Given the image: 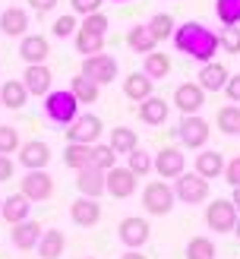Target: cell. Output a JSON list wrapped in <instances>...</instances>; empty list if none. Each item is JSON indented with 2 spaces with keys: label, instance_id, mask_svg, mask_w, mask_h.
Wrapping results in <instances>:
<instances>
[{
  "label": "cell",
  "instance_id": "obj_20",
  "mask_svg": "<svg viewBox=\"0 0 240 259\" xmlns=\"http://www.w3.org/2000/svg\"><path fill=\"white\" fill-rule=\"evenodd\" d=\"M0 215H4V222H10V225L29 222L32 218V199H25L22 193H13V196H7L4 205H0Z\"/></svg>",
  "mask_w": 240,
  "mask_h": 259
},
{
  "label": "cell",
  "instance_id": "obj_43",
  "mask_svg": "<svg viewBox=\"0 0 240 259\" xmlns=\"http://www.w3.org/2000/svg\"><path fill=\"white\" fill-rule=\"evenodd\" d=\"M79 25H82V29H92V32H98V35H108V25H111V22H108V16H105V13L98 10V13H92V16H82V22H79Z\"/></svg>",
  "mask_w": 240,
  "mask_h": 259
},
{
  "label": "cell",
  "instance_id": "obj_6",
  "mask_svg": "<svg viewBox=\"0 0 240 259\" xmlns=\"http://www.w3.org/2000/svg\"><path fill=\"white\" fill-rule=\"evenodd\" d=\"M209 120H202L199 114H183V120L177 123V136L186 149H206L209 142Z\"/></svg>",
  "mask_w": 240,
  "mask_h": 259
},
{
  "label": "cell",
  "instance_id": "obj_36",
  "mask_svg": "<svg viewBox=\"0 0 240 259\" xmlns=\"http://www.w3.org/2000/svg\"><path fill=\"white\" fill-rule=\"evenodd\" d=\"M146 25L152 29V35H155L158 41H164V38H174V29H177V22H174L171 13H155V16H152Z\"/></svg>",
  "mask_w": 240,
  "mask_h": 259
},
{
  "label": "cell",
  "instance_id": "obj_19",
  "mask_svg": "<svg viewBox=\"0 0 240 259\" xmlns=\"http://www.w3.org/2000/svg\"><path fill=\"white\" fill-rule=\"evenodd\" d=\"M51 54V45L44 35H22L19 38V57L25 60V67L29 63H44Z\"/></svg>",
  "mask_w": 240,
  "mask_h": 259
},
{
  "label": "cell",
  "instance_id": "obj_2",
  "mask_svg": "<svg viewBox=\"0 0 240 259\" xmlns=\"http://www.w3.org/2000/svg\"><path fill=\"white\" fill-rule=\"evenodd\" d=\"M44 117L54 126L67 130L76 117H79V101H76V95L70 89H51L44 95Z\"/></svg>",
  "mask_w": 240,
  "mask_h": 259
},
{
  "label": "cell",
  "instance_id": "obj_23",
  "mask_svg": "<svg viewBox=\"0 0 240 259\" xmlns=\"http://www.w3.org/2000/svg\"><path fill=\"white\" fill-rule=\"evenodd\" d=\"M70 218H73L79 228H92V225H98V218H101V205H98V199L79 196V199L70 205Z\"/></svg>",
  "mask_w": 240,
  "mask_h": 259
},
{
  "label": "cell",
  "instance_id": "obj_18",
  "mask_svg": "<svg viewBox=\"0 0 240 259\" xmlns=\"http://www.w3.org/2000/svg\"><path fill=\"white\" fill-rule=\"evenodd\" d=\"M41 234H44L41 225L29 218V222L13 225V231H10V243H13L16 250H35V247H38V240H41Z\"/></svg>",
  "mask_w": 240,
  "mask_h": 259
},
{
  "label": "cell",
  "instance_id": "obj_9",
  "mask_svg": "<svg viewBox=\"0 0 240 259\" xmlns=\"http://www.w3.org/2000/svg\"><path fill=\"white\" fill-rule=\"evenodd\" d=\"M152 234V228L146 218H139V215H130V218H123V222L117 225V237L126 250H139V247H146V240Z\"/></svg>",
  "mask_w": 240,
  "mask_h": 259
},
{
  "label": "cell",
  "instance_id": "obj_29",
  "mask_svg": "<svg viewBox=\"0 0 240 259\" xmlns=\"http://www.w3.org/2000/svg\"><path fill=\"white\" fill-rule=\"evenodd\" d=\"M70 92L76 95V101H79V105H95L98 95H101V85H98L95 79H88V76L76 73L73 79H70Z\"/></svg>",
  "mask_w": 240,
  "mask_h": 259
},
{
  "label": "cell",
  "instance_id": "obj_30",
  "mask_svg": "<svg viewBox=\"0 0 240 259\" xmlns=\"http://www.w3.org/2000/svg\"><path fill=\"white\" fill-rule=\"evenodd\" d=\"M63 164L73 167V171L88 167L92 164V146H85V142H67V149H63Z\"/></svg>",
  "mask_w": 240,
  "mask_h": 259
},
{
  "label": "cell",
  "instance_id": "obj_24",
  "mask_svg": "<svg viewBox=\"0 0 240 259\" xmlns=\"http://www.w3.org/2000/svg\"><path fill=\"white\" fill-rule=\"evenodd\" d=\"M224 155L221 152H215V149H202L196 155V174L199 177H206V180H215V177H221L224 174Z\"/></svg>",
  "mask_w": 240,
  "mask_h": 259
},
{
  "label": "cell",
  "instance_id": "obj_26",
  "mask_svg": "<svg viewBox=\"0 0 240 259\" xmlns=\"http://www.w3.org/2000/svg\"><path fill=\"white\" fill-rule=\"evenodd\" d=\"M123 95L139 105V101H146V98L155 95V82H152L146 73H130V76L123 79Z\"/></svg>",
  "mask_w": 240,
  "mask_h": 259
},
{
  "label": "cell",
  "instance_id": "obj_40",
  "mask_svg": "<svg viewBox=\"0 0 240 259\" xmlns=\"http://www.w3.org/2000/svg\"><path fill=\"white\" fill-rule=\"evenodd\" d=\"M218 48L224 54H240V29L237 25H224L218 35Z\"/></svg>",
  "mask_w": 240,
  "mask_h": 259
},
{
  "label": "cell",
  "instance_id": "obj_28",
  "mask_svg": "<svg viewBox=\"0 0 240 259\" xmlns=\"http://www.w3.org/2000/svg\"><path fill=\"white\" fill-rule=\"evenodd\" d=\"M63 250H67V237H63V231L47 228L41 234V240H38V256H41V259H60Z\"/></svg>",
  "mask_w": 240,
  "mask_h": 259
},
{
  "label": "cell",
  "instance_id": "obj_3",
  "mask_svg": "<svg viewBox=\"0 0 240 259\" xmlns=\"http://www.w3.org/2000/svg\"><path fill=\"white\" fill-rule=\"evenodd\" d=\"M237 205L231 199H215L212 205H206V225L215 234H234L237 228Z\"/></svg>",
  "mask_w": 240,
  "mask_h": 259
},
{
  "label": "cell",
  "instance_id": "obj_10",
  "mask_svg": "<svg viewBox=\"0 0 240 259\" xmlns=\"http://www.w3.org/2000/svg\"><path fill=\"white\" fill-rule=\"evenodd\" d=\"M183 171H186V155H183L180 149L168 146V149H161V152L155 155V174H158L161 180H177Z\"/></svg>",
  "mask_w": 240,
  "mask_h": 259
},
{
  "label": "cell",
  "instance_id": "obj_53",
  "mask_svg": "<svg viewBox=\"0 0 240 259\" xmlns=\"http://www.w3.org/2000/svg\"><path fill=\"white\" fill-rule=\"evenodd\" d=\"M0 205H4V196H0Z\"/></svg>",
  "mask_w": 240,
  "mask_h": 259
},
{
  "label": "cell",
  "instance_id": "obj_1",
  "mask_svg": "<svg viewBox=\"0 0 240 259\" xmlns=\"http://www.w3.org/2000/svg\"><path fill=\"white\" fill-rule=\"evenodd\" d=\"M174 48L196 63H209V60H215V51H218V35L206 29L202 22L186 19L174 29Z\"/></svg>",
  "mask_w": 240,
  "mask_h": 259
},
{
  "label": "cell",
  "instance_id": "obj_22",
  "mask_svg": "<svg viewBox=\"0 0 240 259\" xmlns=\"http://www.w3.org/2000/svg\"><path fill=\"white\" fill-rule=\"evenodd\" d=\"M25 29H29V13H25L22 7H7L4 13H0V32L4 35L22 38V35H29Z\"/></svg>",
  "mask_w": 240,
  "mask_h": 259
},
{
  "label": "cell",
  "instance_id": "obj_15",
  "mask_svg": "<svg viewBox=\"0 0 240 259\" xmlns=\"http://www.w3.org/2000/svg\"><path fill=\"white\" fill-rule=\"evenodd\" d=\"M105 171H98L95 164H88V167H82V171H76V190L82 193V196H88V199H98L101 193H108V187H105Z\"/></svg>",
  "mask_w": 240,
  "mask_h": 259
},
{
  "label": "cell",
  "instance_id": "obj_8",
  "mask_svg": "<svg viewBox=\"0 0 240 259\" xmlns=\"http://www.w3.org/2000/svg\"><path fill=\"white\" fill-rule=\"evenodd\" d=\"M117 57L111 54H92V57H82V76H88V79H95L98 85L105 82H114V76H117Z\"/></svg>",
  "mask_w": 240,
  "mask_h": 259
},
{
  "label": "cell",
  "instance_id": "obj_14",
  "mask_svg": "<svg viewBox=\"0 0 240 259\" xmlns=\"http://www.w3.org/2000/svg\"><path fill=\"white\" fill-rule=\"evenodd\" d=\"M105 187L114 199H126V196L136 193V174L130 167H111L108 177H105Z\"/></svg>",
  "mask_w": 240,
  "mask_h": 259
},
{
  "label": "cell",
  "instance_id": "obj_44",
  "mask_svg": "<svg viewBox=\"0 0 240 259\" xmlns=\"http://www.w3.org/2000/svg\"><path fill=\"white\" fill-rule=\"evenodd\" d=\"M70 7L76 16H92V13L101 10V0H70Z\"/></svg>",
  "mask_w": 240,
  "mask_h": 259
},
{
  "label": "cell",
  "instance_id": "obj_17",
  "mask_svg": "<svg viewBox=\"0 0 240 259\" xmlns=\"http://www.w3.org/2000/svg\"><path fill=\"white\" fill-rule=\"evenodd\" d=\"M22 82H25V89H29V95H47L54 76H51L47 63H29L25 73H22Z\"/></svg>",
  "mask_w": 240,
  "mask_h": 259
},
{
  "label": "cell",
  "instance_id": "obj_11",
  "mask_svg": "<svg viewBox=\"0 0 240 259\" xmlns=\"http://www.w3.org/2000/svg\"><path fill=\"white\" fill-rule=\"evenodd\" d=\"M206 105V89L199 82H180L174 89V108L183 114H199Z\"/></svg>",
  "mask_w": 240,
  "mask_h": 259
},
{
  "label": "cell",
  "instance_id": "obj_4",
  "mask_svg": "<svg viewBox=\"0 0 240 259\" xmlns=\"http://www.w3.org/2000/svg\"><path fill=\"white\" fill-rule=\"evenodd\" d=\"M174 196L180 199V202H186V205H199V202H206L209 199V180L206 177H199L196 171L193 174H180L174 180Z\"/></svg>",
  "mask_w": 240,
  "mask_h": 259
},
{
  "label": "cell",
  "instance_id": "obj_5",
  "mask_svg": "<svg viewBox=\"0 0 240 259\" xmlns=\"http://www.w3.org/2000/svg\"><path fill=\"white\" fill-rule=\"evenodd\" d=\"M174 187H168L164 180H152V184L142 190V205H146V212L149 215H168L174 209Z\"/></svg>",
  "mask_w": 240,
  "mask_h": 259
},
{
  "label": "cell",
  "instance_id": "obj_51",
  "mask_svg": "<svg viewBox=\"0 0 240 259\" xmlns=\"http://www.w3.org/2000/svg\"><path fill=\"white\" fill-rule=\"evenodd\" d=\"M234 234H237V240H240V218H237V228H234Z\"/></svg>",
  "mask_w": 240,
  "mask_h": 259
},
{
  "label": "cell",
  "instance_id": "obj_39",
  "mask_svg": "<svg viewBox=\"0 0 240 259\" xmlns=\"http://www.w3.org/2000/svg\"><path fill=\"white\" fill-rule=\"evenodd\" d=\"M186 259H215V243L209 237H193L186 243Z\"/></svg>",
  "mask_w": 240,
  "mask_h": 259
},
{
  "label": "cell",
  "instance_id": "obj_32",
  "mask_svg": "<svg viewBox=\"0 0 240 259\" xmlns=\"http://www.w3.org/2000/svg\"><path fill=\"white\" fill-rule=\"evenodd\" d=\"M142 73L149 76L152 82L164 79V76L171 73V57L161 54V51H152V54H146V60H142Z\"/></svg>",
  "mask_w": 240,
  "mask_h": 259
},
{
  "label": "cell",
  "instance_id": "obj_21",
  "mask_svg": "<svg viewBox=\"0 0 240 259\" xmlns=\"http://www.w3.org/2000/svg\"><path fill=\"white\" fill-rule=\"evenodd\" d=\"M139 120L142 123H149V126H161L164 120H168V114H171V105L164 98H158V95H152V98H146V101H139Z\"/></svg>",
  "mask_w": 240,
  "mask_h": 259
},
{
  "label": "cell",
  "instance_id": "obj_45",
  "mask_svg": "<svg viewBox=\"0 0 240 259\" xmlns=\"http://www.w3.org/2000/svg\"><path fill=\"white\" fill-rule=\"evenodd\" d=\"M224 180L231 187H240V155H234V158L224 164Z\"/></svg>",
  "mask_w": 240,
  "mask_h": 259
},
{
  "label": "cell",
  "instance_id": "obj_7",
  "mask_svg": "<svg viewBox=\"0 0 240 259\" xmlns=\"http://www.w3.org/2000/svg\"><path fill=\"white\" fill-rule=\"evenodd\" d=\"M67 139L70 142H85V146H95V142L101 139V133H105V126H101V117H95V114H79L67 130Z\"/></svg>",
  "mask_w": 240,
  "mask_h": 259
},
{
  "label": "cell",
  "instance_id": "obj_41",
  "mask_svg": "<svg viewBox=\"0 0 240 259\" xmlns=\"http://www.w3.org/2000/svg\"><path fill=\"white\" fill-rule=\"evenodd\" d=\"M19 130H13L7 123H0V155H13V152H19Z\"/></svg>",
  "mask_w": 240,
  "mask_h": 259
},
{
  "label": "cell",
  "instance_id": "obj_31",
  "mask_svg": "<svg viewBox=\"0 0 240 259\" xmlns=\"http://www.w3.org/2000/svg\"><path fill=\"white\" fill-rule=\"evenodd\" d=\"M105 38L108 35H98V32H92V29H82L79 25V32H76V51H79L82 57H92V54H101V48H105Z\"/></svg>",
  "mask_w": 240,
  "mask_h": 259
},
{
  "label": "cell",
  "instance_id": "obj_25",
  "mask_svg": "<svg viewBox=\"0 0 240 259\" xmlns=\"http://www.w3.org/2000/svg\"><path fill=\"white\" fill-rule=\"evenodd\" d=\"M126 45H130L133 54H152L158 48V38L152 35V29L146 22H136L130 32H126Z\"/></svg>",
  "mask_w": 240,
  "mask_h": 259
},
{
  "label": "cell",
  "instance_id": "obj_37",
  "mask_svg": "<svg viewBox=\"0 0 240 259\" xmlns=\"http://www.w3.org/2000/svg\"><path fill=\"white\" fill-rule=\"evenodd\" d=\"M215 16L221 25H240V0H215Z\"/></svg>",
  "mask_w": 240,
  "mask_h": 259
},
{
  "label": "cell",
  "instance_id": "obj_52",
  "mask_svg": "<svg viewBox=\"0 0 240 259\" xmlns=\"http://www.w3.org/2000/svg\"><path fill=\"white\" fill-rule=\"evenodd\" d=\"M114 4H126V0H114Z\"/></svg>",
  "mask_w": 240,
  "mask_h": 259
},
{
  "label": "cell",
  "instance_id": "obj_48",
  "mask_svg": "<svg viewBox=\"0 0 240 259\" xmlns=\"http://www.w3.org/2000/svg\"><path fill=\"white\" fill-rule=\"evenodd\" d=\"M10 177H13V158L10 155H0V184L10 180Z\"/></svg>",
  "mask_w": 240,
  "mask_h": 259
},
{
  "label": "cell",
  "instance_id": "obj_27",
  "mask_svg": "<svg viewBox=\"0 0 240 259\" xmlns=\"http://www.w3.org/2000/svg\"><path fill=\"white\" fill-rule=\"evenodd\" d=\"M25 101H29V89H25L22 79H7L0 85V105L4 108L19 111V108H25Z\"/></svg>",
  "mask_w": 240,
  "mask_h": 259
},
{
  "label": "cell",
  "instance_id": "obj_49",
  "mask_svg": "<svg viewBox=\"0 0 240 259\" xmlns=\"http://www.w3.org/2000/svg\"><path fill=\"white\" fill-rule=\"evenodd\" d=\"M120 259H146V256H142V253H139V250H126V253H123Z\"/></svg>",
  "mask_w": 240,
  "mask_h": 259
},
{
  "label": "cell",
  "instance_id": "obj_46",
  "mask_svg": "<svg viewBox=\"0 0 240 259\" xmlns=\"http://www.w3.org/2000/svg\"><path fill=\"white\" fill-rule=\"evenodd\" d=\"M224 95L231 98V105H240V73L227 76V85H224Z\"/></svg>",
  "mask_w": 240,
  "mask_h": 259
},
{
  "label": "cell",
  "instance_id": "obj_16",
  "mask_svg": "<svg viewBox=\"0 0 240 259\" xmlns=\"http://www.w3.org/2000/svg\"><path fill=\"white\" fill-rule=\"evenodd\" d=\"M227 67L224 63H218V60H209V63H202L199 67V85L206 89V92H224V85H227Z\"/></svg>",
  "mask_w": 240,
  "mask_h": 259
},
{
  "label": "cell",
  "instance_id": "obj_38",
  "mask_svg": "<svg viewBox=\"0 0 240 259\" xmlns=\"http://www.w3.org/2000/svg\"><path fill=\"white\" fill-rule=\"evenodd\" d=\"M92 164L98 167V171L108 174L111 167H117V152H114L108 142H105V146H101V142H95V146H92Z\"/></svg>",
  "mask_w": 240,
  "mask_h": 259
},
{
  "label": "cell",
  "instance_id": "obj_13",
  "mask_svg": "<svg viewBox=\"0 0 240 259\" xmlns=\"http://www.w3.org/2000/svg\"><path fill=\"white\" fill-rule=\"evenodd\" d=\"M47 161H51V146L47 142L32 139V142H22L19 146V164L25 171H44Z\"/></svg>",
  "mask_w": 240,
  "mask_h": 259
},
{
  "label": "cell",
  "instance_id": "obj_12",
  "mask_svg": "<svg viewBox=\"0 0 240 259\" xmlns=\"http://www.w3.org/2000/svg\"><path fill=\"white\" fill-rule=\"evenodd\" d=\"M19 184H22V196L32 199V202H44L54 193V180H51L47 171H25V177Z\"/></svg>",
  "mask_w": 240,
  "mask_h": 259
},
{
  "label": "cell",
  "instance_id": "obj_33",
  "mask_svg": "<svg viewBox=\"0 0 240 259\" xmlns=\"http://www.w3.org/2000/svg\"><path fill=\"white\" fill-rule=\"evenodd\" d=\"M108 146L117 152V155H130V152L139 146V142H136V130H130V126H114Z\"/></svg>",
  "mask_w": 240,
  "mask_h": 259
},
{
  "label": "cell",
  "instance_id": "obj_47",
  "mask_svg": "<svg viewBox=\"0 0 240 259\" xmlns=\"http://www.w3.org/2000/svg\"><path fill=\"white\" fill-rule=\"evenodd\" d=\"M25 4H29V7L38 13V16H41V13H51V10L57 7V0H25Z\"/></svg>",
  "mask_w": 240,
  "mask_h": 259
},
{
  "label": "cell",
  "instance_id": "obj_35",
  "mask_svg": "<svg viewBox=\"0 0 240 259\" xmlns=\"http://www.w3.org/2000/svg\"><path fill=\"white\" fill-rule=\"evenodd\" d=\"M218 130L224 136H237L240 133V105H224L218 111Z\"/></svg>",
  "mask_w": 240,
  "mask_h": 259
},
{
  "label": "cell",
  "instance_id": "obj_42",
  "mask_svg": "<svg viewBox=\"0 0 240 259\" xmlns=\"http://www.w3.org/2000/svg\"><path fill=\"white\" fill-rule=\"evenodd\" d=\"M54 32L57 38H76V32H79V22H76V13H67V16H57L54 19Z\"/></svg>",
  "mask_w": 240,
  "mask_h": 259
},
{
  "label": "cell",
  "instance_id": "obj_50",
  "mask_svg": "<svg viewBox=\"0 0 240 259\" xmlns=\"http://www.w3.org/2000/svg\"><path fill=\"white\" fill-rule=\"evenodd\" d=\"M231 202L237 205V212H240V187H234V196H231Z\"/></svg>",
  "mask_w": 240,
  "mask_h": 259
},
{
  "label": "cell",
  "instance_id": "obj_54",
  "mask_svg": "<svg viewBox=\"0 0 240 259\" xmlns=\"http://www.w3.org/2000/svg\"><path fill=\"white\" fill-rule=\"evenodd\" d=\"M85 259H95V256H85Z\"/></svg>",
  "mask_w": 240,
  "mask_h": 259
},
{
  "label": "cell",
  "instance_id": "obj_34",
  "mask_svg": "<svg viewBox=\"0 0 240 259\" xmlns=\"http://www.w3.org/2000/svg\"><path fill=\"white\" fill-rule=\"evenodd\" d=\"M126 167L136 174V177H146L149 171H155V155H149L146 149H133L130 155H126Z\"/></svg>",
  "mask_w": 240,
  "mask_h": 259
}]
</instances>
